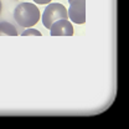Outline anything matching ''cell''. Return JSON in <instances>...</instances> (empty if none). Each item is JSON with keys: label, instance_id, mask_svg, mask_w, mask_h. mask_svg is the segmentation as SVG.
Listing matches in <instances>:
<instances>
[{"label": "cell", "instance_id": "cell-1", "mask_svg": "<svg viewBox=\"0 0 129 129\" xmlns=\"http://www.w3.org/2000/svg\"><path fill=\"white\" fill-rule=\"evenodd\" d=\"M40 10L31 3H21L14 10V19L22 27H31L40 20Z\"/></svg>", "mask_w": 129, "mask_h": 129}, {"label": "cell", "instance_id": "cell-2", "mask_svg": "<svg viewBox=\"0 0 129 129\" xmlns=\"http://www.w3.org/2000/svg\"><path fill=\"white\" fill-rule=\"evenodd\" d=\"M61 19H68L67 15V10L62 4L60 3H52V4H48L44 11V15H42V24L46 29H50L51 25L57 21V20H61Z\"/></svg>", "mask_w": 129, "mask_h": 129}, {"label": "cell", "instance_id": "cell-3", "mask_svg": "<svg viewBox=\"0 0 129 129\" xmlns=\"http://www.w3.org/2000/svg\"><path fill=\"white\" fill-rule=\"evenodd\" d=\"M67 15L75 24L86 22V0H75L70 4Z\"/></svg>", "mask_w": 129, "mask_h": 129}, {"label": "cell", "instance_id": "cell-4", "mask_svg": "<svg viewBox=\"0 0 129 129\" xmlns=\"http://www.w3.org/2000/svg\"><path fill=\"white\" fill-rule=\"evenodd\" d=\"M51 36H72L73 26L67 19H61L55 21L50 27Z\"/></svg>", "mask_w": 129, "mask_h": 129}, {"label": "cell", "instance_id": "cell-5", "mask_svg": "<svg viewBox=\"0 0 129 129\" xmlns=\"http://www.w3.org/2000/svg\"><path fill=\"white\" fill-rule=\"evenodd\" d=\"M0 35L16 36L17 35V30L15 29V26H13L10 22L3 21V22H0Z\"/></svg>", "mask_w": 129, "mask_h": 129}, {"label": "cell", "instance_id": "cell-6", "mask_svg": "<svg viewBox=\"0 0 129 129\" xmlns=\"http://www.w3.org/2000/svg\"><path fill=\"white\" fill-rule=\"evenodd\" d=\"M29 35H36V36H41V32L39 31V30H35V29L29 27L27 30H25V31L22 32V36H29Z\"/></svg>", "mask_w": 129, "mask_h": 129}, {"label": "cell", "instance_id": "cell-7", "mask_svg": "<svg viewBox=\"0 0 129 129\" xmlns=\"http://www.w3.org/2000/svg\"><path fill=\"white\" fill-rule=\"evenodd\" d=\"M36 4H48L51 0H34Z\"/></svg>", "mask_w": 129, "mask_h": 129}, {"label": "cell", "instance_id": "cell-8", "mask_svg": "<svg viewBox=\"0 0 129 129\" xmlns=\"http://www.w3.org/2000/svg\"><path fill=\"white\" fill-rule=\"evenodd\" d=\"M1 8H3V5H1V1H0V13H1Z\"/></svg>", "mask_w": 129, "mask_h": 129}, {"label": "cell", "instance_id": "cell-9", "mask_svg": "<svg viewBox=\"0 0 129 129\" xmlns=\"http://www.w3.org/2000/svg\"><path fill=\"white\" fill-rule=\"evenodd\" d=\"M72 1H75V0H68V3H70V4H71V3H72Z\"/></svg>", "mask_w": 129, "mask_h": 129}]
</instances>
